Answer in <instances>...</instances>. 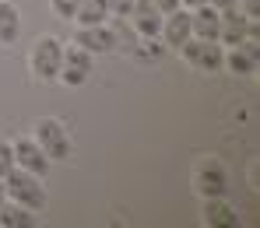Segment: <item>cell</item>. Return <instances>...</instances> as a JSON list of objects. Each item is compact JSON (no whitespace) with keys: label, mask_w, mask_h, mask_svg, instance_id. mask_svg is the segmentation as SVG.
I'll return each mask as SVG.
<instances>
[{"label":"cell","mask_w":260,"mask_h":228,"mask_svg":"<svg viewBox=\"0 0 260 228\" xmlns=\"http://www.w3.org/2000/svg\"><path fill=\"white\" fill-rule=\"evenodd\" d=\"M218 21H221V11L211 4H201L190 11V35L193 39H211L218 43Z\"/></svg>","instance_id":"obj_12"},{"label":"cell","mask_w":260,"mask_h":228,"mask_svg":"<svg viewBox=\"0 0 260 228\" xmlns=\"http://www.w3.org/2000/svg\"><path fill=\"white\" fill-rule=\"evenodd\" d=\"M74 46H81V49H88L91 56L99 53H113L116 49V35L106 28V25H81L78 28V35H74Z\"/></svg>","instance_id":"obj_10"},{"label":"cell","mask_w":260,"mask_h":228,"mask_svg":"<svg viewBox=\"0 0 260 228\" xmlns=\"http://www.w3.org/2000/svg\"><path fill=\"white\" fill-rule=\"evenodd\" d=\"M162 39L169 46H179L190 39V11L186 7H176V11H169V14H162V32H158Z\"/></svg>","instance_id":"obj_13"},{"label":"cell","mask_w":260,"mask_h":228,"mask_svg":"<svg viewBox=\"0 0 260 228\" xmlns=\"http://www.w3.org/2000/svg\"><path fill=\"white\" fill-rule=\"evenodd\" d=\"M4 200H7V193H4V179H0V207H4Z\"/></svg>","instance_id":"obj_26"},{"label":"cell","mask_w":260,"mask_h":228,"mask_svg":"<svg viewBox=\"0 0 260 228\" xmlns=\"http://www.w3.org/2000/svg\"><path fill=\"white\" fill-rule=\"evenodd\" d=\"M0 225L4 228H32L36 225V211H28V207L14 204V200H4V207H0Z\"/></svg>","instance_id":"obj_15"},{"label":"cell","mask_w":260,"mask_h":228,"mask_svg":"<svg viewBox=\"0 0 260 228\" xmlns=\"http://www.w3.org/2000/svg\"><path fill=\"white\" fill-rule=\"evenodd\" d=\"M250 35H257V21H246V18L239 14V7L221 11V21H218V43L221 46H243Z\"/></svg>","instance_id":"obj_6"},{"label":"cell","mask_w":260,"mask_h":228,"mask_svg":"<svg viewBox=\"0 0 260 228\" xmlns=\"http://www.w3.org/2000/svg\"><path fill=\"white\" fill-rule=\"evenodd\" d=\"M21 35V14L11 0H0V46H11Z\"/></svg>","instance_id":"obj_14"},{"label":"cell","mask_w":260,"mask_h":228,"mask_svg":"<svg viewBox=\"0 0 260 228\" xmlns=\"http://www.w3.org/2000/svg\"><path fill=\"white\" fill-rule=\"evenodd\" d=\"M78 7H81V0H53V14L56 18H67V21L78 14Z\"/></svg>","instance_id":"obj_18"},{"label":"cell","mask_w":260,"mask_h":228,"mask_svg":"<svg viewBox=\"0 0 260 228\" xmlns=\"http://www.w3.org/2000/svg\"><path fill=\"white\" fill-rule=\"evenodd\" d=\"M36 140H39V147L46 151L49 162H63V158L71 155V137H67V130H63L60 120H39Z\"/></svg>","instance_id":"obj_4"},{"label":"cell","mask_w":260,"mask_h":228,"mask_svg":"<svg viewBox=\"0 0 260 228\" xmlns=\"http://www.w3.org/2000/svg\"><path fill=\"white\" fill-rule=\"evenodd\" d=\"M91 74V53L81 49V46H71L63 49V63H60V81L67 88H81Z\"/></svg>","instance_id":"obj_7"},{"label":"cell","mask_w":260,"mask_h":228,"mask_svg":"<svg viewBox=\"0 0 260 228\" xmlns=\"http://www.w3.org/2000/svg\"><path fill=\"white\" fill-rule=\"evenodd\" d=\"M60 63H63V43L43 35L39 43L32 46V74L43 81H56L60 78Z\"/></svg>","instance_id":"obj_3"},{"label":"cell","mask_w":260,"mask_h":228,"mask_svg":"<svg viewBox=\"0 0 260 228\" xmlns=\"http://www.w3.org/2000/svg\"><path fill=\"white\" fill-rule=\"evenodd\" d=\"M201 4H208V0H179V7H190V11H193V7H201Z\"/></svg>","instance_id":"obj_25"},{"label":"cell","mask_w":260,"mask_h":228,"mask_svg":"<svg viewBox=\"0 0 260 228\" xmlns=\"http://www.w3.org/2000/svg\"><path fill=\"white\" fill-rule=\"evenodd\" d=\"M106 4H109V14H123V18L130 14V7H134V0H106Z\"/></svg>","instance_id":"obj_21"},{"label":"cell","mask_w":260,"mask_h":228,"mask_svg":"<svg viewBox=\"0 0 260 228\" xmlns=\"http://www.w3.org/2000/svg\"><path fill=\"white\" fill-rule=\"evenodd\" d=\"M236 7H239V14L246 21H260V0H239Z\"/></svg>","instance_id":"obj_20"},{"label":"cell","mask_w":260,"mask_h":228,"mask_svg":"<svg viewBox=\"0 0 260 228\" xmlns=\"http://www.w3.org/2000/svg\"><path fill=\"white\" fill-rule=\"evenodd\" d=\"M11 147H14V165H18V169H25V172H32V176H46V172H49L53 162L46 158V151L39 147V140L21 137V140H14Z\"/></svg>","instance_id":"obj_8"},{"label":"cell","mask_w":260,"mask_h":228,"mask_svg":"<svg viewBox=\"0 0 260 228\" xmlns=\"http://www.w3.org/2000/svg\"><path fill=\"white\" fill-rule=\"evenodd\" d=\"M208 4H211V7H218V11H229V7H236L239 0H208Z\"/></svg>","instance_id":"obj_24"},{"label":"cell","mask_w":260,"mask_h":228,"mask_svg":"<svg viewBox=\"0 0 260 228\" xmlns=\"http://www.w3.org/2000/svg\"><path fill=\"white\" fill-rule=\"evenodd\" d=\"M257 56H260L257 35H250L243 46H229V53H225V67H229L232 74H253V70H257Z\"/></svg>","instance_id":"obj_11"},{"label":"cell","mask_w":260,"mask_h":228,"mask_svg":"<svg viewBox=\"0 0 260 228\" xmlns=\"http://www.w3.org/2000/svg\"><path fill=\"white\" fill-rule=\"evenodd\" d=\"M208 225H215V228H236V225H239V214H236L221 197H211V200H208Z\"/></svg>","instance_id":"obj_16"},{"label":"cell","mask_w":260,"mask_h":228,"mask_svg":"<svg viewBox=\"0 0 260 228\" xmlns=\"http://www.w3.org/2000/svg\"><path fill=\"white\" fill-rule=\"evenodd\" d=\"M4 193H7V200H14V204H21L28 211H43L46 200H49L46 186H43V176H32V172H25L18 165L4 176Z\"/></svg>","instance_id":"obj_1"},{"label":"cell","mask_w":260,"mask_h":228,"mask_svg":"<svg viewBox=\"0 0 260 228\" xmlns=\"http://www.w3.org/2000/svg\"><path fill=\"white\" fill-rule=\"evenodd\" d=\"M141 56H162V46H158V35H155V39H144V43H141Z\"/></svg>","instance_id":"obj_22"},{"label":"cell","mask_w":260,"mask_h":228,"mask_svg":"<svg viewBox=\"0 0 260 228\" xmlns=\"http://www.w3.org/2000/svg\"><path fill=\"white\" fill-rule=\"evenodd\" d=\"M179 49H183L186 63H190V67H197L201 74H218V70L225 67V46H221V43H211V39H193V35H190Z\"/></svg>","instance_id":"obj_2"},{"label":"cell","mask_w":260,"mask_h":228,"mask_svg":"<svg viewBox=\"0 0 260 228\" xmlns=\"http://www.w3.org/2000/svg\"><path fill=\"white\" fill-rule=\"evenodd\" d=\"M11 169H14V147H11L7 140H0V179H4Z\"/></svg>","instance_id":"obj_19"},{"label":"cell","mask_w":260,"mask_h":228,"mask_svg":"<svg viewBox=\"0 0 260 228\" xmlns=\"http://www.w3.org/2000/svg\"><path fill=\"white\" fill-rule=\"evenodd\" d=\"M225 186H229V176H225L221 162L204 158V162H197V165H193V189H197L204 200L221 197V193H225Z\"/></svg>","instance_id":"obj_5"},{"label":"cell","mask_w":260,"mask_h":228,"mask_svg":"<svg viewBox=\"0 0 260 228\" xmlns=\"http://www.w3.org/2000/svg\"><path fill=\"white\" fill-rule=\"evenodd\" d=\"M127 18H134V28H137L141 39H155V35L162 32V11H158L151 0H134Z\"/></svg>","instance_id":"obj_9"},{"label":"cell","mask_w":260,"mask_h":228,"mask_svg":"<svg viewBox=\"0 0 260 228\" xmlns=\"http://www.w3.org/2000/svg\"><path fill=\"white\" fill-rule=\"evenodd\" d=\"M151 4H155L162 14H169V11H176V7H179V0H151Z\"/></svg>","instance_id":"obj_23"},{"label":"cell","mask_w":260,"mask_h":228,"mask_svg":"<svg viewBox=\"0 0 260 228\" xmlns=\"http://www.w3.org/2000/svg\"><path fill=\"white\" fill-rule=\"evenodd\" d=\"M106 18H109V4L106 0H81L78 14H74L78 25H106Z\"/></svg>","instance_id":"obj_17"}]
</instances>
